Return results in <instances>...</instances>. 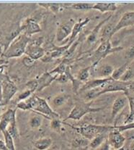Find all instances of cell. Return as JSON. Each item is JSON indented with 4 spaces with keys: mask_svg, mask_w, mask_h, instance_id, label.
Masks as SVG:
<instances>
[{
    "mask_svg": "<svg viewBox=\"0 0 134 150\" xmlns=\"http://www.w3.org/2000/svg\"><path fill=\"white\" fill-rule=\"evenodd\" d=\"M25 102L29 110H33L36 113L44 116L47 119L52 120L54 118H59V115L54 111L48 102L43 98L33 95L25 100Z\"/></svg>",
    "mask_w": 134,
    "mask_h": 150,
    "instance_id": "cell-1",
    "label": "cell"
},
{
    "mask_svg": "<svg viewBox=\"0 0 134 150\" xmlns=\"http://www.w3.org/2000/svg\"><path fill=\"white\" fill-rule=\"evenodd\" d=\"M30 41L31 40H30V36L21 33L9 44L5 51L3 52L1 54V57L3 59L20 57L22 54H25L27 46L28 45Z\"/></svg>",
    "mask_w": 134,
    "mask_h": 150,
    "instance_id": "cell-2",
    "label": "cell"
},
{
    "mask_svg": "<svg viewBox=\"0 0 134 150\" xmlns=\"http://www.w3.org/2000/svg\"><path fill=\"white\" fill-rule=\"evenodd\" d=\"M131 81L123 82L121 81H115L111 78L109 81L106 83L100 89L91 90L88 91L89 92L87 94L86 96L88 99H93L98 96H101L107 92H115V91H124L125 93L128 90L129 86Z\"/></svg>",
    "mask_w": 134,
    "mask_h": 150,
    "instance_id": "cell-3",
    "label": "cell"
},
{
    "mask_svg": "<svg viewBox=\"0 0 134 150\" xmlns=\"http://www.w3.org/2000/svg\"><path fill=\"white\" fill-rule=\"evenodd\" d=\"M115 128V126L110 125H100L94 124H85L76 128L81 135L89 141L92 140L94 138L100 135H105L109 134Z\"/></svg>",
    "mask_w": 134,
    "mask_h": 150,
    "instance_id": "cell-4",
    "label": "cell"
},
{
    "mask_svg": "<svg viewBox=\"0 0 134 150\" xmlns=\"http://www.w3.org/2000/svg\"><path fill=\"white\" fill-rule=\"evenodd\" d=\"M103 108H92L90 102H80L77 103L65 120H80L85 115L89 113L97 112L103 110Z\"/></svg>",
    "mask_w": 134,
    "mask_h": 150,
    "instance_id": "cell-5",
    "label": "cell"
},
{
    "mask_svg": "<svg viewBox=\"0 0 134 150\" xmlns=\"http://www.w3.org/2000/svg\"><path fill=\"white\" fill-rule=\"evenodd\" d=\"M123 49V48L122 47H112L110 40L102 41L99 47L95 50V52H94V62L93 65H92V67L93 68L99 62H100L102 59L105 58L109 54L121 51Z\"/></svg>",
    "mask_w": 134,
    "mask_h": 150,
    "instance_id": "cell-6",
    "label": "cell"
},
{
    "mask_svg": "<svg viewBox=\"0 0 134 150\" xmlns=\"http://www.w3.org/2000/svg\"><path fill=\"white\" fill-rule=\"evenodd\" d=\"M17 90L15 83L11 81L7 74H4L1 86V104L3 106H6L11 101Z\"/></svg>",
    "mask_w": 134,
    "mask_h": 150,
    "instance_id": "cell-7",
    "label": "cell"
},
{
    "mask_svg": "<svg viewBox=\"0 0 134 150\" xmlns=\"http://www.w3.org/2000/svg\"><path fill=\"white\" fill-rule=\"evenodd\" d=\"M43 41V38H38L36 40L30 41L25 50V54L26 56L30 57L36 61L42 59L45 55V50L41 46Z\"/></svg>",
    "mask_w": 134,
    "mask_h": 150,
    "instance_id": "cell-8",
    "label": "cell"
},
{
    "mask_svg": "<svg viewBox=\"0 0 134 150\" xmlns=\"http://www.w3.org/2000/svg\"><path fill=\"white\" fill-rule=\"evenodd\" d=\"M17 109H7L0 117V131L7 130L9 128L17 127L16 112Z\"/></svg>",
    "mask_w": 134,
    "mask_h": 150,
    "instance_id": "cell-9",
    "label": "cell"
},
{
    "mask_svg": "<svg viewBox=\"0 0 134 150\" xmlns=\"http://www.w3.org/2000/svg\"><path fill=\"white\" fill-rule=\"evenodd\" d=\"M107 139L109 144L113 148V149H119L124 147L123 146L126 140V137L121 132L115 128H115L108 134V139Z\"/></svg>",
    "mask_w": 134,
    "mask_h": 150,
    "instance_id": "cell-10",
    "label": "cell"
},
{
    "mask_svg": "<svg viewBox=\"0 0 134 150\" xmlns=\"http://www.w3.org/2000/svg\"><path fill=\"white\" fill-rule=\"evenodd\" d=\"M74 24L71 21L64 23L61 24L57 29L56 35V39L57 42L63 43L65 39L69 36H71V33H72L73 27Z\"/></svg>",
    "mask_w": 134,
    "mask_h": 150,
    "instance_id": "cell-11",
    "label": "cell"
},
{
    "mask_svg": "<svg viewBox=\"0 0 134 150\" xmlns=\"http://www.w3.org/2000/svg\"><path fill=\"white\" fill-rule=\"evenodd\" d=\"M20 28L22 30V33L27 35V36L38 33L42 30L38 23L32 18H27Z\"/></svg>",
    "mask_w": 134,
    "mask_h": 150,
    "instance_id": "cell-12",
    "label": "cell"
},
{
    "mask_svg": "<svg viewBox=\"0 0 134 150\" xmlns=\"http://www.w3.org/2000/svg\"><path fill=\"white\" fill-rule=\"evenodd\" d=\"M134 25V11L126 12L122 15L114 29V34L125 28Z\"/></svg>",
    "mask_w": 134,
    "mask_h": 150,
    "instance_id": "cell-13",
    "label": "cell"
},
{
    "mask_svg": "<svg viewBox=\"0 0 134 150\" xmlns=\"http://www.w3.org/2000/svg\"><path fill=\"white\" fill-rule=\"evenodd\" d=\"M111 79L110 78H106V79H93V80L87 81L86 83L84 84L80 88V91H91V90L100 89L106 83L109 81Z\"/></svg>",
    "mask_w": 134,
    "mask_h": 150,
    "instance_id": "cell-14",
    "label": "cell"
},
{
    "mask_svg": "<svg viewBox=\"0 0 134 150\" xmlns=\"http://www.w3.org/2000/svg\"><path fill=\"white\" fill-rule=\"evenodd\" d=\"M128 103V98L126 95L118 96L112 104V112H111V120H113L122 110L124 109V108L127 105Z\"/></svg>",
    "mask_w": 134,
    "mask_h": 150,
    "instance_id": "cell-15",
    "label": "cell"
},
{
    "mask_svg": "<svg viewBox=\"0 0 134 150\" xmlns=\"http://www.w3.org/2000/svg\"><path fill=\"white\" fill-rule=\"evenodd\" d=\"M58 76L57 75L51 74L50 72L44 73L40 76L38 80V88L37 91H40L48 87V86L51 85V83L53 81L56 80Z\"/></svg>",
    "mask_w": 134,
    "mask_h": 150,
    "instance_id": "cell-16",
    "label": "cell"
},
{
    "mask_svg": "<svg viewBox=\"0 0 134 150\" xmlns=\"http://www.w3.org/2000/svg\"><path fill=\"white\" fill-rule=\"evenodd\" d=\"M89 21H90V18H84V20H82V21H79V22L74 23V27H73L72 33H71V36H70L69 39H68V44L72 45V44L75 42V40L76 39H77V36L80 34L81 31L82 30V29H83V28L84 27Z\"/></svg>",
    "mask_w": 134,
    "mask_h": 150,
    "instance_id": "cell-17",
    "label": "cell"
},
{
    "mask_svg": "<svg viewBox=\"0 0 134 150\" xmlns=\"http://www.w3.org/2000/svg\"><path fill=\"white\" fill-rule=\"evenodd\" d=\"M110 18V16L107 17V18H105V19L102 21L100 23H99V24H97V25L94 27L93 30H92V31L89 33V35L87 37V43L89 45H92V44H94V43L97 42V39H98L99 30H100V28L104 25L105 23L107 22L108 20H109Z\"/></svg>",
    "mask_w": 134,
    "mask_h": 150,
    "instance_id": "cell-18",
    "label": "cell"
},
{
    "mask_svg": "<svg viewBox=\"0 0 134 150\" xmlns=\"http://www.w3.org/2000/svg\"><path fill=\"white\" fill-rule=\"evenodd\" d=\"M92 10H98L103 13L114 12L117 10V6L115 3H96L94 4Z\"/></svg>",
    "mask_w": 134,
    "mask_h": 150,
    "instance_id": "cell-19",
    "label": "cell"
},
{
    "mask_svg": "<svg viewBox=\"0 0 134 150\" xmlns=\"http://www.w3.org/2000/svg\"><path fill=\"white\" fill-rule=\"evenodd\" d=\"M53 144L52 139L50 137H43L34 142V146L38 150H47Z\"/></svg>",
    "mask_w": 134,
    "mask_h": 150,
    "instance_id": "cell-20",
    "label": "cell"
},
{
    "mask_svg": "<svg viewBox=\"0 0 134 150\" xmlns=\"http://www.w3.org/2000/svg\"><path fill=\"white\" fill-rule=\"evenodd\" d=\"M70 99V96L66 93H62L55 96L52 99V105L54 108H61L66 105Z\"/></svg>",
    "mask_w": 134,
    "mask_h": 150,
    "instance_id": "cell-21",
    "label": "cell"
},
{
    "mask_svg": "<svg viewBox=\"0 0 134 150\" xmlns=\"http://www.w3.org/2000/svg\"><path fill=\"white\" fill-rule=\"evenodd\" d=\"M126 96H127L128 101L129 108H130V112H129V115L126 119V122L125 124L130 123L133 122L134 119V92L133 94H130V93H125Z\"/></svg>",
    "mask_w": 134,
    "mask_h": 150,
    "instance_id": "cell-22",
    "label": "cell"
},
{
    "mask_svg": "<svg viewBox=\"0 0 134 150\" xmlns=\"http://www.w3.org/2000/svg\"><path fill=\"white\" fill-rule=\"evenodd\" d=\"M94 4L92 3H74V4H70L69 6L66 5V8L71 9V10H79V11H87V10H91L93 9Z\"/></svg>",
    "mask_w": 134,
    "mask_h": 150,
    "instance_id": "cell-23",
    "label": "cell"
},
{
    "mask_svg": "<svg viewBox=\"0 0 134 150\" xmlns=\"http://www.w3.org/2000/svg\"><path fill=\"white\" fill-rule=\"evenodd\" d=\"M130 62H128L127 61V62H125L123 65L120 66L119 68L115 69L113 73H112V76H111V78H112L113 80H115V81L121 80L122 76H123V74H124V73L126 72V70H128V67Z\"/></svg>",
    "mask_w": 134,
    "mask_h": 150,
    "instance_id": "cell-24",
    "label": "cell"
},
{
    "mask_svg": "<svg viewBox=\"0 0 134 150\" xmlns=\"http://www.w3.org/2000/svg\"><path fill=\"white\" fill-rule=\"evenodd\" d=\"M43 123L42 115L35 112V115H32L29 119V125L33 130L38 129Z\"/></svg>",
    "mask_w": 134,
    "mask_h": 150,
    "instance_id": "cell-25",
    "label": "cell"
},
{
    "mask_svg": "<svg viewBox=\"0 0 134 150\" xmlns=\"http://www.w3.org/2000/svg\"><path fill=\"white\" fill-rule=\"evenodd\" d=\"M115 26L112 23H108L107 25L103 28V33H102V41L110 40L112 36L114 35V29Z\"/></svg>",
    "mask_w": 134,
    "mask_h": 150,
    "instance_id": "cell-26",
    "label": "cell"
},
{
    "mask_svg": "<svg viewBox=\"0 0 134 150\" xmlns=\"http://www.w3.org/2000/svg\"><path fill=\"white\" fill-rule=\"evenodd\" d=\"M3 137H4V143H5L6 146L7 147V149L9 150H16V148H15V143H14V139L13 137H12L11 134L8 132L7 130H5V131H3L2 132Z\"/></svg>",
    "mask_w": 134,
    "mask_h": 150,
    "instance_id": "cell-27",
    "label": "cell"
},
{
    "mask_svg": "<svg viewBox=\"0 0 134 150\" xmlns=\"http://www.w3.org/2000/svg\"><path fill=\"white\" fill-rule=\"evenodd\" d=\"M106 141L105 135H100L94 138L89 142V146L92 149H97Z\"/></svg>",
    "mask_w": 134,
    "mask_h": 150,
    "instance_id": "cell-28",
    "label": "cell"
},
{
    "mask_svg": "<svg viewBox=\"0 0 134 150\" xmlns=\"http://www.w3.org/2000/svg\"><path fill=\"white\" fill-rule=\"evenodd\" d=\"M40 6L45 8L48 9V10H51L53 13H59V12L61 11L63 9L66 8V5L65 4H43L41 3Z\"/></svg>",
    "mask_w": 134,
    "mask_h": 150,
    "instance_id": "cell-29",
    "label": "cell"
},
{
    "mask_svg": "<svg viewBox=\"0 0 134 150\" xmlns=\"http://www.w3.org/2000/svg\"><path fill=\"white\" fill-rule=\"evenodd\" d=\"M92 68V67L90 66L80 70L78 74H77V80L80 81V82L87 81L89 77V75H90V68Z\"/></svg>",
    "mask_w": 134,
    "mask_h": 150,
    "instance_id": "cell-30",
    "label": "cell"
},
{
    "mask_svg": "<svg viewBox=\"0 0 134 150\" xmlns=\"http://www.w3.org/2000/svg\"><path fill=\"white\" fill-rule=\"evenodd\" d=\"M114 70L113 67L110 65H105L103 67H101L100 70V73L101 76H103L104 79L106 78H110L112 76V73H113Z\"/></svg>",
    "mask_w": 134,
    "mask_h": 150,
    "instance_id": "cell-31",
    "label": "cell"
},
{
    "mask_svg": "<svg viewBox=\"0 0 134 150\" xmlns=\"http://www.w3.org/2000/svg\"><path fill=\"white\" fill-rule=\"evenodd\" d=\"M62 125H63V122L59 118L52 119L51 120V123H50V127L51 129L56 132H59L61 130Z\"/></svg>",
    "mask_w": 134,
    "mask_h": 150,
    "instance_id": "cell-32",
    "label": "cell"
},
{
    "mask_svg": "<svg viewBox=\"0 0 134 150\" xmlns=\"http://www.w3.org/2000/svg\"><path fill=\"white\" fill-rule=\"evenodd\" d=\"M26 88L27 89L32 91L33 94L35 91H37L38 88V83L37 79H33V80L29 81L26 83Z\"/></svg>",
    "mask_w": 134,
    "mask_h": 150,
    "instance_id": "cell-33",
    "label": "cell"
},
{
    "mask_svg": "<svg viewBox=\"0 0 134 150\" xmlns=\"http://www.w3.org/2000/svg\"><path fill=\"white\" fill-rule=\"evenodd\" d=\"M32 94H33L32 91H30V90L27 89L26 88L25 91L20 93L19 95L17 96V101L18 102H22V101L27 100L28 98H30V96H32Z\"/></svg>",
    "mask_w": 134,
    "mask_h": 150,
    "instance_id": "cell-34",
    "label": "cell"
},
{
    "mask_svg": "<svg viewBox=\"0 0 134 150\" xmlns=\"http://www.w3.org/2000/svg\"><path fill=\"white\" fill-rule=\"evenodd\" d=\"M115 128L120 131V132H123V131H130V130H134V121L132 123L125 124L123 125H115Z\"/></svg>",
    "mask_w": 134,
    "mask_h": 150,
    "instance_id": "cell-35",
    "label": "cell"
},
{
    "mask_svg": "<svg viewBox=\"0 0 134 150\" xmlns=\"http://www.w3.org/2000/svg\"><path fill=\"white\" fill-rule=\"evenodd\" d=\"M89 142L88 139H85V138L83 137L82 138V139H76L73 145L75 146L76 147H84V146H87L88 144H89Z\"/></svg>",
    "mask_w": 134,
    "mask_h": 150,
    "instance_id": "cell-36",
    "label": "cell"
},
{
    "mask_svg": "<svg viewBox=\"0 0 134 150\" xmlns=\"http://www.w3.org/2000/svg\"><path fill=\"white\" fill-rule=\"evenodd\" d=\"M133 77L134 74L133 72H132V70H130V69H128V70H126V73L123 74V76H122L120 81L123 82H129Z\"/></svg>",
    "mask_w": 134,
    "mask_h": 150,
    "instance_id": "cell-37",
    "label": "cell"
},
{
    "mask_svg": "<svg viewBox=\"0 0 134 150\" xmlns=\"http://www.w3.org/2000/svg\"><path fill=\"white\" fill-rule=\"evenodd\" d=\"M69 70V69H68V70L66 72V73H64V74H61V75H59V76H58L57 79H56V81L58 83H66L68 81H70V79H69V76H68V71Z\"/></svg>",
    "mask_w": 134,
    "mask_h": 150,
    "instance_id": "cell-38",
    "label": "cell"
},
{
    "mask_svg": "<svg viewBox=\"0 0 134 150\" xmlns=\"http://www.w3.org/2000/svg\"><path fill=\"white\" fill-rule=\"evenodd\" d=\"M22 63L27 68H31L36 63V60H34L33 59H32L31 57L28 56L24 57L23 59H22Z\"/></svg>",
    "mask_w": 134,
    "mask_h": 150,
    "instance_id": "cell-39",
    "label": "cell"
},
{
    "mask_svg": "<svg viewBox=\"0 0 134 150\" xmlns=\"http://www.w3.org/2000/svg\"><path fill=\"white\" fill-rule=\"evenodd\" d=\"M125 58L128 60V62H131L132 59L134 58V47H131L126 50L125 52Z\"/></svg>",
    "mask_w": 134,
    "mask_h": 150,
    "instance_id": "cell-40",
    "label": "cell"
},
{
    "mask_svg": "<svg viewBox=\"0 0 134 150\" xmlns=\"http://www.w3.org/2000/svg\"><path fill=\"white\" fill-rule=\"evenodd\" d=\"M7 67V65H1L0 66V102L1 103V86H2V81L4 79V68Z\"/></svg>",
    "mask_w": 134,
    "mask_h": 150,
    "instance_id": "cell-41",
    "label": "cell"
},
{
    "mask_svg": "<svg viewBox=\"0 0 134 150\" xmlns=\"http://www.w3.org/2000/svg\"><path fill=\"white\" fill-rule=\"evenodd\" d=\"M97 150H110V145L108 143L107 139Z\"/></svg>",
    "mask_w": 134,
    "mask_h": 150,
    "instance_id": "cell-42",
    "label": "cell"
},
{
    "mask_svg": "<svg viewBox=\"0 0 134 150\" xmlns=\"http://www.w3.org/2000/svg\"><path fill=\"white\" fill-rule=\"evenodd\" d=\"M0 150H9L7 149V146H6L4 142H3L1 139H0Z\"/></svg>",
    "mask_w": 134,
    "mask_h": 150,
    "instance_id": "cell-43",
    "label": "cell"
},
{
    "mask_svg": "<svg viewBox=\"0 0 134 150\" xmlns=\"http://www.w3.org/2000/svg\"><path fill=\"white\" fill-rule=\"evenodd\" d=\"M7 63V61L6 60V59H3V58H0V66L1 65H6Z\"/></svg>",
    "mask_w": 134,
    "mask_h": 150,
    "instance_id": "cell-44",
    "label": "cell"
},
{
    "mask_svg": "<svg viewBox=\"0 0 134 150\" xmlns=\"http://www.w3.org/2000/svg\"><path fill=\"white\" fill-rule=\"evenodd\" d=\"M129 150H134V142H133V143L130 145Z\"/></svg>",
    "mask_w": 134,
    "mask_h": 150,
    "instance_id": "cell-45",
    "label": "cell"
},
{
    "mask_svg": "<svg viewBox=\"0 0 134 150\" xmlns=\"http://www.w3.org/2000/svg\"><path fill=\"white\" fill-rule=\"evenodd\" d=\"M112 150H125V149H124V147H122V148H121V149H112Z\"/></svg>",
    "mask_w": 134,
    "mask_h": 150,
    "instance_id": "cell-46",
    "label": "cell"
},
{
    "mask_svg": "<svg viewBox=\"0 0 134 150\" xmlns=\"http://www.w3.org/2000/svg\"></svg>",
    "mask_w": 134,
    "mask_h": 150,
    "instance_id": "cell-47",
    "label": "cell"
}]
</instances>
